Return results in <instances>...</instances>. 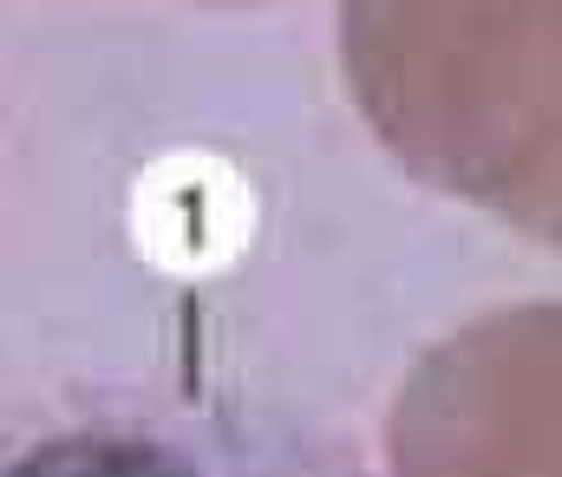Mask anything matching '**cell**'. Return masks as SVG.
<instances>
[{
    "label": "cell",
    "instance_id": "6da1fadb",
    "mask_svg": "<svg viewBox=\"0 0 562 477\" xmlns=\"http://www.w3.org/2000/svg\"><path fill=\"white\" fill-rule=\"evenodd\" d=\"M347 72L419 177L557 216V0H347Z\"/></svg>",
    "mask_w": 562,
    "mask_h": 477
},
{
    "label": "cell",
    "instance_id": "7a4b0ae2",
    "mask_svg": "<svg viewBox=\"0 0 562 477\" xmlns=\"http://www.w3.org/2000/svg\"><path fill=\"white\" fill-rule=\"evenodd\" d=\"M550 308L471 327L400 406L406 477H557V327Z\"/></svg>",
    "mask_w": 562,
    "mask_h": 477
}]
</instances>
